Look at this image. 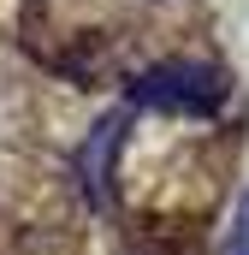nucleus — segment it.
I'll use <instances>...</instances> for the list:
<instances>
[{
    "mask_svg": "<svg viewBox=\"0 0 249 255\" xmlns=\"http://www.w3.org/2000/svg\"><path fill=\"white\" fill-rule=\"evenodd\" d=\"M232 95V77L214 60H154L148 71L130 77V101L136 107H154V113H214L226 107Z\"/></svg>",
    "mask_w": 249,
    "mask_h": 255,
    "instance_id": "f257e3e1",
    "label": "nucleus"
},
{
    "mask_svg": "<svg viewBox=\"0 0 249 255\" xmlns=\"http://www.w3.org/2000/svg\"><path fill=\"white\" fill-rule=\"evenodd\" d=\"M119 136H124V119H101V125L89 130L83 154H77V178H83V190H89L95 208L113 196V154H119Z\"/></svg>",
    "mask_w": 249,
    "mask_h": 255,
    "instance_id": "f03ea898",
    "label": "nucleus"
},
{
    "mask_svg": "<svg viewBox=\"0 0 249 255\" xmlns=\"http://www.w3.org/2000/svg\"><path fill=\"white\" fill-rule=\"evenodd\" d=\"M226 255H249V190H244V208H238V226H232V244Z\"/></svg>",
    "mask_w": 249,
    "mask_h": 255,
    "instance_id": "7ed1b4c3",
    "label": "nucleus"
}]
</instances>
